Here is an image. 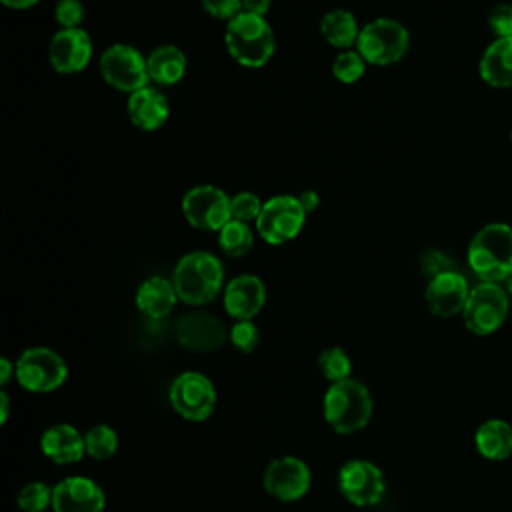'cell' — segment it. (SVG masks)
<instances>
[{
  "instance_id": "1",
  "label": "cell",
  "mask_w": 512,
  "mask_h": 512,
  "mask_svg": "<svg viewBox=\"0 0 512 512\" xmlns=\"http://www.w3.org/2000/svg\"><path fill=\"white\" fill-rule=\"evenodd\" d=\"M172 284L180 302L188 306H204L224 290V266L216 254L208 250H192L176 262Z\"/></svg>"
},
{
  "instance_id": "2",
  "label": "cell",
  "mask_w": 512,
  "mask_h": 512,
  "mask_svg": "<svg viewBox=\"0 0 512 512\" xmlns=\"http://www.w3.org/2000/svg\"><path fill=\"white\" fill-rule=\"evenodd\" d=\"M466 262L480 282L504 284L512 272V226L490 222L470 240Z\"/></svg>"
},
{
  "instance_id": "3",
  "label": "cell",
  "mask_w": 512,
  "mask_h": 512,
  "mask_svg": "<svg viewBox=\"0 0 512 512\" xmlns=\"http://www.w3.org/2000/svg\"><path fill=\"white\" fill-rule=\"evenodd\" d=\"M224 46L236 64L244 68H262L276 52V38L266 18L240 12L226 22Z\"/></svg>"
},
{
  "instance_id": "4",
  "label": "cell",
  "mask_w": 512,
  "mask_h": 512,
  "mask_svg": "<svg viewBox=\"0 0 512 512\" xmlns=\"http://www.w3.org/2000/svg\"><path fill=\"white\" fill-rule=\"evenodd\" d=\"M374 402L370 390L356 378L334 382L324 392L322 412L328 426L342 436L360 432L372 418Z\"/></svg>"
},
{
  "instance_id": "5",
  "label": "cell",
  "mask_w": 512,
  "mask_h": 512,
  "mask_svg": "<svg viewBox=\"0 0 512 512\" xmlns=\"http://www.w3.org/2000/svg\"><path fill=\"white\" fill-rule=\"evenodd\" d=\"M354 48L370 66H392L406 56L410 32L400 20L380 16L360 28Z\"/></svg>"
},
{
  "instance_id": "6",
  "label": "cell",
  "mask_w": 512,
  "mask_h": 512,
  "mask_svg": "<svg viewBox=\"0 0 512 512\" xmlns=\"http://www.w3.org/2000/svg\"><path fill=\"white\" fill-rule=\"evenodd\" d=\"M98 70L102 80L124 94H134L140 88L150 86V74L146 56L124 42L110 44L98 58Z\"/></svg>"
},
{
  "instance_id": "7",
  "label": "cell",
  "mask_w": 512,
  "mask_h": 512,
  "mask_svg": "<svg viewBox=\"0 0 512 512\" xmlns=\"http://www.w3.org/2000/svg\"><path fill=\"white\" fill-rule=\"evenodd\" d=\"M510 312V296L502 284L478 282L462 310L464 326L476 336H490L502 328Z\"/></svg>"
},
{
  "instance_id": "8",
  "label": "cell",
  "mask_w": 512,
  "mask_h": 512,
  "mask_svg": "<svg viewBox=\"0 0 512 512\" xmlns=\"http://www.w3.org/2000/svg\"><path fill=\"white\" fill-rule=\"evenodd\" d=\"M306 216L308 214L302 208L298 196L276 194L264 200L262 212L254 222L256 234L270 246H282L302 232Z\"/></svg>"
},
{
  "instance_id": "9",
  "label": "cell",
  "mask_w": 512,
  "mask_h": 512,
  "mask_svg": "<svg viewBox=\"0 0 512 512\" xmlns=\"http://www.w3.org/2000/svg\"><path fill=\"white\" fill-rule=\"evenodd\" d=\"M16 382L34 394L58 390L68 378L64 358L46 346L26 348L16 360Z\"/></svg>"
},
{
  "instance_id": "10",
  "label": "cell",
  "mask_w": 512,
  "mask_h": 512,
  "mask_svg": "<svg viewBox=\"0 0 512 512\" xmlns=\"http://www.w3.org/2000/svg\"><path fill=\"white\" fill-rule=\"evenodd\" d=\"M216 398L218 396L212 380L194 370L178 374L168 390L172 410L188 422L208 420L216 408Z\"/></svg>"
},
{
  "instance_id": "11",
  "label": "cell",
  "mask_w": 512,
  "mask_h": 512,
  "mask_svg": "<svg viewBox=\"0 0 512 512\" xmlns=\"http://www.w3.org/2000/svg\"><path fill=\"white\" fill-rule=\"evenodd\" d=\"M232 196L214 184H198L182 196V216L202 232H220L232 220Z\"/></svg>"
},
{
  "instance_id": "12",
  "label": "cell",
  "mask_w": 512,
  "mask_h": 512,
  "mask_svg": "<svg viewBox=\"0 0 512 512\" xmlns=\"http://www.w3.org/2000/svg\"><path fill=\"white\" fill-rule=\"evenodd\" d=\"M338 490L354 506H374L386 492V480L382 470L370 460L354 458L338 470Z\"/></svg>"
},
{
  "instance_id": "13",
  "label": "cell",
  "mask_w": 512,
  "mask_h": 512,
  "mask_svg": "<svg viewBox=\"0 0 512 512\" xmlns=\"http://www.w3.org/2000/svg\"><path fill=\"white\" fill-rule=\"evenodd\" d=\"M228 332L230 330L226 324L206 310H192L182 314L174 328L178 344L196 354L220 350L228 340Z\"/></svg>"
},
{
  "instance_id": "14",
  "label": "cell",
  "mask_w": 512,
  "mask_h": 512,
  "mask_svg": "<svg viewBox=\"0 0 512 512\" xmlns=\"http://www.w3.org/2000/svg\"><path fill=\"white\" fill-rule=\"evenodd\" d=\"M262 484L272 498L280 502H296L308 494L312 484V472L302 458L280 456L268 462Z\"/></svg>"
},
{
  "instance_id": "15",
  "label": "cell",
  "mask_w": 512,
  "mask_h": 512,
  "mask_svg": "<svg viewBox=\"0 0 512 512\" xmlns=\"http://www.w3.org/2000/svg\"><path fill=\"white\" fill-rule=\"evenodd\" d=\"M92 40L84 28H60L48 42V62L54 72L70 76L88 68Z\"/></svg>"
},
{
  "instance_id": "16",
  "label": "cell",
  "mask_w": 512,
  "mask_h": 512,
  "mask_svg": "<svg viewBox=\"0 0 512 512\" xmlns=\"http://www.w3.org/2000/svg\"><path fill=\"white\" fill-rule=\"evenodd\" d=\"M470 290L472 288L466 276L452 268L434 278H428V284L424 290V302L434 316L452 318L456 314H462Z\"/></svg>"
},
{
  "instance_id": "17",
  "label": "cell",
  "mask_w": 512,
  "mask_h": 512,
  "mask_svg": "<svg viewBox=\"0 0 512 512\" xmlns=\"http://www.w3.org/2000/svg\"><path fill=\"white\" fill-rule=\"evenodd\" d=\"M106 496L88 476H66L52 486V512H102Z\"/></svg>"
},
{
  "instance_id": "18",
  "label": "cell",
  "mask_w": 512,
  "mask_h": 512,
  "mask_svg": "<svg viewBox=\"0 0 512 512\" xmlns=\"http://www.w3.org/2000/svg\"><path fill=\"white\" fill-rule=\"evenodd\" d=\"M222 304L230 318L252 320L266 304V286L256 274H238L226 282Z\"/></svg>"
},
{
  "instance_id": "19",
  "label": "cell",
  "mask_w": 512,
  "mask_h": 512,
  "mask_svg": "<svg viewBox=\"0 0 512 512\" xmlns=\"http://www.w3.org/2000/svg\"><path fill=\"white\" fill-rule=\"evenodd\" d=\"M126 114L132 126L142 132H154L162 128L170 116L168 98L154 86L136 90L126 100Z\"/></svg>"
},
{
  "instance_id": "20",
  "label": "cell",
  "mask_w": 512,
  "mask_h": 512,
  "mask_svg": "<svg viewBox=\"0 0 512 512\" xmlns=\"http://www.w3.org/2000/svg\"><path fill=\"white\" fill-rule=\"evenodd\" d=\"M40 450L50 462L58 466L76 464L86 456L84 432H78L72 424H54L44 430L40 438Z\"/></svg>"
},
{
  "instance_id": "21",
  "label": "cell",
  "mask_w": 512,
  "mask_h": 512,
  "mask_svg": "<svg viewBox=\"0 0 512 512\" xmlns=\"http://www.w3.org/2000/svg\"><path fill=\"white\" fill-rule=\"evenodd\" d=\"M178 300L180 298L176 294L172 278H162V276H150L144 282H140L134 296L136 308L152 320H162L170 316Z\"/></svg>"
},
{
  "instance_id": "22",
  "label": "cell",
  "mask_w": 512,
  "mask_h": 512,
  "mask_svg": "<svg viewBox=\"0 0 512 512\" xmlns=\"http://www.w3.org/2000/svg\"><path fill=\"white\" fill-rule=\"evenodd\" d=\"M478 74L490 88L512 86V38H494L482 52Z\"/></svg>"
},
{
  "instance_id": "23",
  "label": "cell",
  "mask_w": 512,
  "mask_h": 512,
  "mask_svg": "<svg viewBox=\"0 0 512 512\" xmlns=\"http://www.w3.org/2000/svg\"><path fill=\"white\" fill-rule=\"evenodd\" d=\"M150 82L156 86H174L186 74V54L176 44H160L146 54Z\"/></svg>"
},
{
  "instance_id": "24",
  "label": "cell",
  "mask_w": 512,
  "mask_h": 512,
  "mask_svg": "<svg viewBox=\"0 0 512 512\" xmlns=\"http://www.w3.org/2000/svg\"><path fill=\"white\" fill-rule=\"evenodd\" d=\"M360 28L362 26H358L356 16L346 8H330L322 14L318 24L320 36L326 40V44L340 52L356 46Z\"/></svg>"
},
{
  "instance_id": "25",
  "label": "cell",
  "mask_w": 512,
  "mask_h": 512,
  "mask_svg": "<svg viewBox=\"0 0 512 512\" xmlns=\"http://www.w3.org/2000/svg\"><path fill=\"white\" fill-rule=\"evenodd\" d=\"M474 444L486 460H506L512 456V426L506 420L490 418L476 428Z\"/></svg>"
},
{
  "instance_id": "26",
  "label": "cell",
  "mask_w": 512,
  "mask_h": 512,
  "mask_svg": "<svg viewBox=\"0 0 512 512\" xmlns=\"http://www.w3.org/2000/svg\"><path fill=\"white\" fill-rule=\"evenodd\" d=\"M216 234H218V248L228 258H242L254 246V232L250 224L234 218L228 224H224Z\"/></svg>"
},
{
  "instance_id": "27",
  "label": "cell",
  "mask_w": 512,
  "mask_h": 512,
  "mask_svg": "<svg viewBox=\"0 0 512 512\" xmlns=\"http://www.w3.org/2000/svg\"><path fill=\"white\" fill-rule=\"evenodd\" d=\"M86 456L94 460H108L118 450V434L108 424H94L84 432Z\"/></svg>"
},
{
  "instance_id": "28",
  "label": "cell",
  "mask_w": 512,
  "mask_h": 512,
  "mask_svg": "<svg viewBox=\"0 0 512 512\" xmlns=\"http://www.w3.org/2000/svg\"><path fill=\"white\" fill-rule=\"evenodd\" d=\"M318 368L320 372L324 374V378L334 384V382H340V380H346V378H352V360L348 356V352L340 346H332V348H326L318 354Z\"/></svg>"
},
{
  "instance_id": "29",
  "label": "cell",
  "mask_w": 512,
  "mask_h": 512,
  "mask_svg": "<svg viewBox=\"0 0 512 512\" xmlns=\"http://www.w3.org/2000/svg\"><path fill=\"white\" fill-rule=\"evenodd\" d=\"M366 66L368 62L362 58V54L356 48L342 50L336 54L332 62V76L342 84H354L364 76Z\"/></svg>"
},
{
  "instance_id": "30",
  "label": "cell",
  "mask_w": 512,
  "mask_h": 512,
  "mask_svg": "<svg viewBox=\"0 0 512 512\" xmlns=\"http://www.w3.org/2000/svg\"><path fill=\"white\" fill-rule=\"evenodd\" d=\"M16 506L20 512H46L52 506V486L40 480L24 484L16 494Z\"/></svg>"
},
{
  "instance_id": "31",
  "label": "cell",
  "mask_w": 512,
  "mask_h": 512,
  "mask_svg": "<svg viewBox=\"0 0 512 512\" xmlns=\"http://www.w3.org/2000/svg\"><path fill=\"white\" fill-rule=\"evenodd\" d=\"M228 340L236 350L250 354L260 342V330L252 320H236L228 332Z\"/></svg>"
},
{
  "instance_id": "32",
  "label": "cell",
  "mask_w": 512,
  "mask_h": 512,
  "mask_svg": "<svg viewBox=\"0 0 512 512\" xmlns=\"http://www.w3.org/2000/svg\"><path fill=\"white\" fill-rule=\"evenodd\" d=\"M230 204H232V218L246 224L256 222L264 206V202L254 192H246V190L234 194Z\"/></svg>"
},
{
  "instance_id": "33",
  "label": "cell",
  "mask_w": 512,
  "mask_h": 512,
  "mask_svg": "<svg viewBox=\"0 0 512 512\" xmlns=\"http://www.w3.org/2000/svg\"><path fill=\"white\" fill-rule=\"evenodd\" d=\"M84 16L82 0H58L54 4V20L60 28H82Z\"/></svg>"
},
{
  "instance_id": "34",
  "label": "cell",
  "mask_w": 512,
  "mask_h": 512,
  "mask_svg": "<svg viewBox=\"0 0 512 512\" xmlns=\"http://www.w3.org/2000/svg\"><path fill=\"white\" fill-rule=\"evenodd\" d=\"M488 28L496 38H512V4H498L488 14Z\"/></svg>"
},
{
  "instance_id": "35",
  "label": "cell",
  "mask_w": 512,
  "mask_h": 512,
  "mask_svg": "<svg viewBox=\"0 0 512 512\" xmlns=\"http://www.w3.org/2000/svg\"><path fill=\"white\" fill-rule=\"evenodd\" d=\"M202 10L216 20L230 22L242 12V0H200Z\"/></svg>"
},
{
  "instance_id": "36",
  "label": "cell",
  "mask_w": 512,
  "mask_h": 512,
  "mask_svg": "<svg viewBox=\"0 0 512 512\" xmlns=\"http://www.w3.org/2000/svg\"><path fill=\"white\" fill-rule=\"evenodd\" d=\"M452 268H454L452 260L444 252H440V250H428L422 256V272L428 278H434V276H438L442 272H448Z\"/></svg>"
},
{
  "instance_id": "37",
  "label": "cell",
  "mask_w": 512,
  "mask_h": 512,
  "mask_svg": "<svg viewBox=\"0 0 512 512\" xmlns=\"http://www.w3.org/2000/svg\"><path fill=\"white\" fill-rule=\"evenodd\" d=\"M270 6H272V0H242V12L262 16V18H266Z\"/></svg>"
},
{
  "instance_id": "38",
  "label": "cell",
  "mask_w": 512,
  "mask_h": 512,
  "mask_svg": "<svg viewBox=\"0 0 512 512\" xmlns=\"http://www.w3.org/2000/svg\"><path fill=\"white\" fill-rule=\"evenodd\" d=\"M298 200L302 204V208L306 210V214H312L320 208V194L316 190H304L298 194Z\"/></svg>"
},
{
  "instance_id": "39",
  "label": "cell",
  "mask_w": 512,
  "mask_h": 512,
  "mask_svg": "<svg viewBox=\"0 0 512 512\" xmlns=\"http://www.w3.org/2000/svg\"><path fill=\"white\" fill-rule=\"evenodd\" d=\"M12 376H16V364L10 362L6 356L0 358V384H2V388L10 382Z\"/></svg>"
},
{
  "instance_id": "40",
  "label": "cell",
  "mask_w": 512,
  "mask_h": 512,
  "mask_svg": "<svg viewBox=\"0 0 512 512\" xmlns=\"http://www.w3.org/2000/svg\"><path fill=\"white\" fill-rule=\"evenodd\" d=\"M6 8L10 10H30L34 8L40 0H0Z\"/></svg>"
},
{
  "instance_id": "41",
  "label": "cell",
  "mask_w": 512,
  "mask_h": 512,
  "mask_svg": "<svg viewBox=\"0 0 512 512\" xmlns=\"http://www.w3.org/2000/svg\"><path fill=\"white\" fill-rule=\"evenodd\" d=\"M8 414H10V398H8L6 390H2L0 392V424H6Z\"/></svg>"
},
{
  "instance_id": "42",
  "label": "cell",
  "mask_w": 512,
  "mask_h": 512,
  "mask_svg": "<svg viewBox=\"0 0 512 512\" xmlns=\"http://www.w3.org/2000/svg\"><path fill=\"white\" fill-rule=\"evenodd\" d=\"M504 288H506V292H508V296L512 298V272H510V276L504 280Z\"/></svg>"
},
{
  "instance_id": "43",
  "label": "cell",
  "mask_w": 512,
  "mask_h": 512,
  "mask_svg": "<svg viewBox=\"0 0 512 512\" xmlns=\"http://www.w3.org/2000/svg\"><path fill=\"white\" fill-rule=\"evenodd\" d=\"M510 140H512V130H510Z\"/></svg>"
}]
</instances>
